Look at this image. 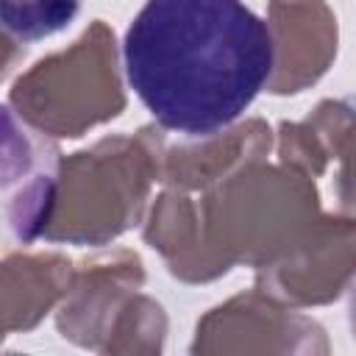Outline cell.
Here are the masks:
<instances>
[{
  "label": "cell",
  "instance_id": "obj_1",
  "mask_svg": "<svg viewBox=\"0 0 356 356\" xmlns=\"http://www.w3.org/2000/svg\"><path fill=\"white\" fill-rule=\"evenodd\" d=\"M122 67L161 128L211 136L267 86L275 39L245 0H147L122 36Z\"/></svg>",
  "mask_w": 356,
  "mask_h": 356
},
{
  "label": "cell",
  "instance_id": "obj_2",
  "mask_svg": "<svg viewBox=\"0 0 356 356\" xmlns=\"http://www.w3.org/2000/svg\"><path fill=\"white\" fill-rule=\"evenodd\" d=\"M81 11V0H0V28L17 42H42L64 28Z\"/></svg>",
  "mask_w": 356,
  "mask_h": 356
}]
</instances>
